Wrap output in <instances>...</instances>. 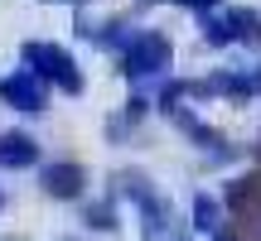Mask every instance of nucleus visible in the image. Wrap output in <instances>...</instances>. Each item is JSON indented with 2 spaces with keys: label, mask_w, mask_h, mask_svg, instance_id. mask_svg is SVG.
I'll use <instances>...</instances> for the list:
<instances>
[{
  "label": "nucleus",
  "mask_w": 261,
  "mask_h": 241,
  "mask_svg": "<svg viewBox=\"0 0 261 241\" xmlns=\"http://www.w3.org/2000/svg\"><path fill=\"white\" fill-rule=\"evenodd\" d=\"M19 58H24V68L29 73H39L48 82V92H68V97H77L83 92V68H77V58L68 53V48H58V44H48V39H29L24 48H19Z\"/></svg>",
  "instance_id": "1"
},
{
  "label": "nucleus",
  "mask_w": 261,
  "mask_h": 241,
  "mask_svg": "<svg viewBox=\"0 0 261 241\" xmlns=\"http://www.w3.org/2000/svg\"><path fill=\"white\" fill-rule=\"evenodd\" d=\"M169 63H174V44H169L165 34H155V29H145V34H136L130 44L121 48V73L130 82H145V77H165Z\"/></svg>",
  "instance_id": "2"
},
{
  "label": "nucleus",
  "mask_w": 261,
  "mask_h": 241,
  "mask_svg": "<svg viewBox=\"0 0 261 241\" xmlns=\"http://www.w3.org/2000/svg\"><path fill=\"white\" fill-rule=\"evenodd\" d=\"M0 102H5L10 111L34 116V111H44V106H48V82L39 73H29V68H15V73L0 77Z\"/></svg>",
  "instance_id": "3"
},
{
  "label": "nucleus",
  "mask_w": 261,
  "mask_h": 241,
  "mask_svg": "<svg viewBox=\"0 0 261 241\" xmlns=\"http://www.w3.org/2000/svg\"><path fill=\"white\" fill-rule=\"evenodd\" d=\"M39 184H44V193L58 198V203H77V198L87 193V169L77 164V159H54V164L39 169Z\"/></svg>",
  "instance_id": "4"
},
{
  "label": "nucleus",
  "mask_w": 261,
  "mask_h": 241,
  "mask_svg": "<svg viewBox=\"0 0 261 241\" xmlns=\"http://www.w3.org/2000/svg\"><path fill=\"white\" fill-rule=\"evenodd\" d=\"M39 164V140L24 130H5L0 135V169H34Z\"/></svg>",
  "instance_id": "5"
},
{
  "label": "nucleus",
  "mask_w": 261,
  "mask_h": 241,
  "mask_svg": "<svg viewBox=\"0 0 261 241\" xmlns=\"http://www.w3.org/2000/svg\"><path fill=\"white\" fill-rule=\"evenodd\" d=\"M227 29H232V44H261V15L256 10H227Z\"/></svg>",
  "instance_id": "6"
},
{
  "label": "nucleus",
  "mask_w": 261,
  "mask_h": 241,
  "mask_svg": "<svg viewBox=\"0 0 261 241\" xmlns=\"http://www.w3.org/2000/svg\"><path fill=\"white\" fill-rule=\"evenodd\" d=\"M218 227H223V207H218V198H208V193H198V198H194V232H203V236H213Z\"/></svg>",
  "instance_id": "7"
},
{
  "label": "nucleus",
  "mask_w": 261,
  "mask_h": 241,
  "mask_svg": "<svg viewBox=\"0 0 261 241\" xmlns=\"http://www.w3.org/2000/svg\"><path fill=\"white\" fill-rule=\"evenodd\" d=\"M87 222H92L97 232H112V227H116V198H112V203H92V207H87Z\"/></svg>",
  "instance_id": "8"
},
{
  "label": "nucleus",
  "mask_w": 261,
  "mask_h": 241,
  "mask_svg": "<svg viewBox=\"0 0 261 241\" xmlns=\"http://www.w3.org/2000/svg\"><path fill=\"white\" fill-rule=\"evenodd\" d=\"M169 5H179V10H198V15H208V10H218L223 0H169Z\"/></svg>",
  "instance_id": "9"
},
{
  "label": "nucleus",
  "mask_w": 261,
  "mask_h": 241,
  "mask_svg": "<svg viewBox=\"0 0 261 241\" xmlns=\"http://www.w3.org/2000/svg\"><path fill=\"white\" fill-rule=\"evenodd\" d=\"M213 241H237V236L227 232V227H218V232H213Z\"/></svg>",
  "instance_id": "10"
},
{
  "label": "nucleus",
  "mask_w": 261,
  "mask_h": 241,
  "mask_svg": "<svg viewBox=\"0 0 261 241\" xmlns=\"http://www.w3.org/2000/svg\"><path fill=\"white\" fill-rule=\"evenodd\" d=\"M5 241H24V236H5Z\"/></svg>",
  "instance_id": "11"
},
{
  "label": "nucleus",
  "mask_w": 261,
  "mask_h": 241,
  "mask_svg": "<svg viewBox=\"0 0 261 241\" xmlns=\"http://www.w3.org/2000/svg\"><path fill=\"white\" fill-rule=\"evenodd\" d=\"M0 207H5V193H0Z\"/></svg>",
  "instance_id": "12"
},
{
  "label": "nucleus",
  "mask_w": 261,
  "mask_h": 241,
  "mask_svg": "<svg viewBox=\"0 0 261 241\" xmlns=\"http://www.w3.org/2000/svg\"><path fill=\"white\" fill-rule=\"evenodd\" d=\"M44 5H54V0H44Z\"/></svg>",
  "instance_id": "13"
}]
</instances>
